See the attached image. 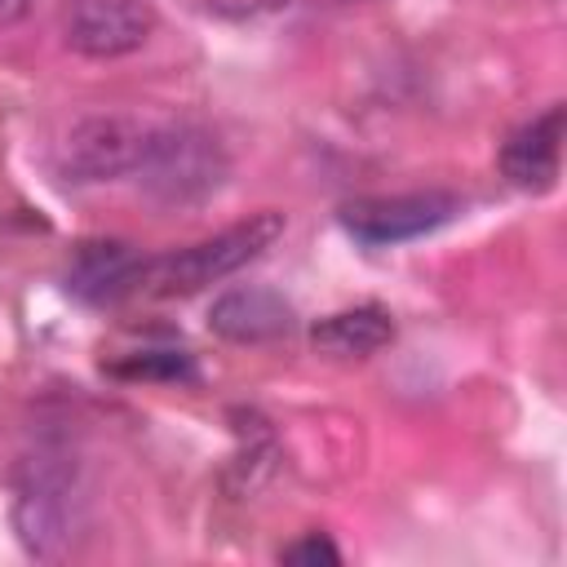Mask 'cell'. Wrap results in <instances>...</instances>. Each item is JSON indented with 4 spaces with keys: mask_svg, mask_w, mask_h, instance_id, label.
<instances>
[{
    "mask_svg": "<svg viewBox=\"0 0 567 567\" xmlns=\"http://www.w3.org/2000/svg\"><path fill=\"white\" fill-rule=\"evenodd\" d=\"M284 235V213H252L248 221H235L190 248L146 257L137 275V297H190L208 284L230 279L248 261H257L275 239Z\"/></svg>",
    "mask_w": 567,
    "mask_h": 567,
    "instance_id": "obj_1",
    "label": "cell"
},
{
    "mask_svg": "<svg viewBox=\"0 0 567 567\" xmlns=\"http://www.w3.org/2000/svg\"><path fill=\"white\" fill-rule=\"evenodd\" d=\"M230 159L204 124H155L151 146L137 164L142 190L164 208H190L221 190Z\"/></svg>",
    "mask_w": 567,
    "mask_h": 567,
    "instance_id": "obj_2",
    "label": "cell"
},
{
    "mask_svg": "<svg viewBox=\"0 0 567 567\" xmlns=\"http://www.w3.org/2000/svg\"><path fill=\"white\" fill-rule=\"evenodd\" d=\"M13 527L22 549L35 558L71 554L80 527V492H75V474L62 461L40 456L27 465L13 501Z\"/></svg>",
    "mask_w": 567,
    "mask_h": 567,
    "instance_id": "obj_3",
    "label": "cell"
},
{
    "mask_svg": "<svg viewBox=\"0 0 567 567\" xmlns=\"http://www.w3.org/2000/svg\"><path fill=\"white\" fill-rule=\"evenodd\" d=\"M155 124L137 115H84L58 142V173L75 186H97L137 173Z\"/></svg>",
    "mask_w": 567,
    "mask_h": 567,
    "instance_id": "obj_4",
    "label": "cell"
},
{
    "mask_svg": "<svg viewBox=\"0 0 567 567\" xmlns=\"http://www.w3.org/2000/svg\"><path fill=\"white\" fill-rule=\"evenodd\" d=\"M461 217V199L447 190H412V195H363L341 204L337 221L368 248H394L421 235L443 230Z\"/></svg>",
    "mask_w": 567,
    "mask_h": 567,
    "instance_id": "obj_5",
    "label": "cell"
},
{
    "mask_svg": "<svg viewBox=\"0 0 567 567\" xmlns=\"http://www.w3.org/2000/svg\"><path fill=\"white\" fill-rule=\"evenodd\" d=\"M155 31V9L146 0H71L62 35L84 58H124L142 49Z\"/></svg>",
    "mask_w": 567,
    "mask_h": 567,
    "instance_id": "obj_6",
    "label": "cell"
},
{
    "mask_svg": "<svg viewBox=\"0 0 567 567\" xmlns=\"http://www.w3.org/2000/svg\"><path fill=\"white\" fill-rule=\"evenodd\" d=\"M208 328L235 346H266V341H279L297 328V310L275 288L239 284V288H226L208 306Z\"/></svg>",
    "mask_w": 567,
    "mask_h": 567,
    "instance_id": "obj_7",
    "label": "cell"
},
{
    "mask_svg": "<svg viewBox=\"0 0 567 567\" xmlns=\"http://www.w3.org/2000/svg\"><path fill=\"white\" fill-rule=\"evenodd\" d=\"M563 124H567L563 102H549L540 115H532L527 124H518L505 137V146H501V173H505L509 186L540 195V190H549L558 182Z\"/></svg>",
    "mask_w": 567,
    "mask_h": 567,
    "instance_id": "obj_8",
    "label": "cell"
},
{
    "mask_svg": "<svg viewBox=\"0 0 567 567\" xmlns=\"http://www.w3.org/2000/svg\"><path fill=\"white\" fill-rule=\"evenodd\" d=\"M142 261L128 244L120 239H97V244H80L71 266H66V288L89 301V306H106L120 297H137V275Z\"/></svg>",
    "mask_w": 567,
    "mask_h": 567,
    "instance_id": "obj_9",
    "label": "cell"
},
{
    "mask_svg": "<svg viewBox=\"0 0 567 567\" xmlns=\"http://www.w3.org/2000/svg\"><path fill=\"white\" fill-rule=\"evenodd\" d=\"M390 341H394V315L385 306H377V301L323 315L310 328V346L319 354H328V359H368Z\"/></svg>",
    "mask_w": 567,
    "mask_h": 567,
    "instance_id": "obj_10",
    "label": "cell"
},
{
    "mask_svg": "<svg viewBox=\"0 0 567 567\" xmlns=\"http://www.w3.org/2000/svg\"><path fill=\"white\" fill-rule=\"evenodd\" d=\"M111 372L142 377V381H195V363L186 350H142V354L115 363Z\"/></svg>",
    "mask_w": 567,
    "mask_h": 567,
    "instance_id": "obj_11",
    "label": "cell"
},
{
    "mask_svg": "<svg viewBox=\"0 0 567 567\" xmlns=\"http://www.w3.org/2000/svg\"><path fill=\"white\" fill-rule=\"evenodd\" d=\"M284 563H310V567H319V563H328V567H337L341 563V549L328 540V536H319V532H310L306 540H297V545H288L284 554H279Z\"/></svg>",
    "mask_w": 567,
    "mask_h": 567,
    "instance_id": "obj_12",
    "label": "cell"
},
{
    "mask_svg": "<svg viewBox=\"0 0 567 567\" xmlns=\"http://www.w3.org/2000/svg\"><path fill=\"white\" fill-rule=\"evenodd\" d=\"M27 4H31V0H0V27H4V22H18V18L27 13Z\"/></svg>",
    "mask_w": 567,
    "mask_h": 567,
    "instance_id": "obj_13",
    "label": "cell"
}]
</instances>
